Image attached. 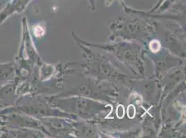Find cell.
Masks as SVG:
<instances>
[{
    "mask_svg": "<svg viewBox=\"0 0 186 138\" xmlns=\"http://www.w3.org/2000/svg\"><path fill=\"white\" fill-rule=\"evenodd\" d=\"M160 44L157 40H153L150 43V48L153 52H156L160 50Z\"/></svg>",
    "mask_w": 186,
    "mask_h": 138,
    "instance_id": "6da1fadb",
    "label": "cell"
},
{
    "mask_svg": "<svg viewBox=\"0 0 186 138\" xmlns=\"http://www.w3.org/2000/svg\"><path fill=\"white\" fill-rule=\"evenodd\" d=\"M116 114L117 116L119 118H122L123 117L124 115V106L122 105H119L117 108V110H116Z\"/></svg>",
    "mask_w": 186,
    "mask_h": 138,
    "instance_id": "7a4b0ae2",
    "label": "cell"
},
{
    "mask_svg": "<svg viewBox=\"0 0 186 138\" xmlns=\"http://www.w3.org/2000/svg\"><path fill=\"white\" fill-rule=\"evenodd\" d=\"M136 115V109L134 105H130L128 107V116L130 118H134Z\"/></svg>",
    "mask_w": 186,
    "mask_h": 138,
    "instance_id": "3957f363",
    "label": "cell"
},
{
    "mask_svg": "<svg viewBox=\"0 0 186 138\" xmlns=\"http://www.w3.org/2000/svg\"><path fill=\"white\" fill-rule=\"evenodd\" d=\"M34 33L37 36H41L42 35L44 34V30H43V29L41 28V27L37 26L36 30H35L34 31Z\"/></svg>",
    "mask_w": 186,
    "mask_h": 138,
    "instance_id": "277c9868",
    "label": "cell"
}]
</instances>
